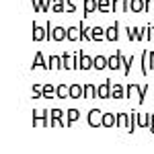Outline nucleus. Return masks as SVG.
Wrapping results in <instances>:
<instances>
[{"instance_id": "21", "label": "nucleus", "mask_w": 154, "mask_h": 154, "mask_svg": "<svg viewBox=\"0 0 154 154\" xmlns=\"http://www.w3.org/2000/svg\"><path fill=\"white\" fill-rule=\"evenodd\" d=\"M99 12H113V0H99Z\"/></svg>"}, {"instance_id": "26", "label": "nucleus", "mask_w": 154, "mask_h": 154, "mask_svg": "<svg viewBox=\"0 0 154 154\" xmlns=\"http://www.w3.org/2000/svg\"><path fill=\"white\" fill-rule=\"evenodd\" d=\"M66 115H68V121H66V123H68V125H72V123H76V121H78V117H80V111H78V109H70Z\"/></svg>"}, {"instance_id": "37", "label": "nucleus", "mask_w": 154, "mask_h": 154, "mask_svg": "<svg viewBox=\"0 0 154 154\" xmlns=\"http://www.w3.org/2000/svg\"><path fill=\"white\" fill-rule=\"evenodd\" d=\"M150 64H152V68H154V51H150Z\"/></svg>"}, {"instance_id": "24", "label": "nucleus", "mask_w": 154, "mask_h": 154, "mask_svg": "<svg viewBox=\"0 0 154 154\" xmlns=\"http://www.w3.org/2000/svg\"><path fill=\"white\" fill-rule=\"evenodd\" d=\"M56 95L60 99H66V97H70V86H66V84H58V88H56Z\"/></svg>"}, {"instance_id": "27", "label": "nucleus", "mask_w": 154, "mask_h": 154, "mask_svg": "<svg viewBox=\"0 0 154 154\" xmlns=\"http://www.w3.org/2000/svg\"><path fill=\"white\" fill-rule=\"evenodd\" d=\"M117 27L119 25H113V27H109V29H107L105 33H107V41H117Z\"/></svg>"}, {"instance_id": "4", "label": "nucleus", "mask_w": 154, "mask_h": 154, "mask_svg": "<svg viewBox=\"0 0 154 154\" xmlns=\"http://www.w3.org/2000/svg\"><path fill=\"white\" fill-rule=\"evenodd\" d=\"M49 39H51V41H64V39H68V29H64V27H54V29L49 31Z\"/></svg>"}, {"instance_id": "25", "label": "nucleus", "mask_w": 154, "mask_h": 154, "mask_svg": "<svg viewBox=\"0 0 154 154\" xmlns=\"http://www.w3.org/2000/svg\"><path fill=\"white\" fill-rule=\"evenodd\" d=\"M93 97H97V86L95 84H84V99H93Z\"/></svg>"}, {"instance_id": "39", "label": "nucleus", "mask_w": 154, "mask_h": 154, "mask_svg": "<svg viewBox=\"0 0 154 154\" xmlns=\"http://www.w3.org/2000/svg\"><path fill=\"white\" fill-rule=\"evenodd\" d=\"M150 131H152V134H154V123H152V125H150Z\"/></svg>"}, {"instance_id": "7", "label": "nucleus", "mask_w": 154, "mask_h": 154, "mask_svg": "<svg viewBox=\"0 0 154 154\" xmlns=\"http://www.w3.org/2000/svg\"><path fill=\"white\" fill-rule=\"evenodd\" d=\"M91 68H95V58L80 51V70H91Z\"/></svg>"}, {"instance_id": "6", "label": "nucleus", "mask_w": 154, "mask_h": 154, "mask_svg": "<svg viewBox=\"0 0 154 154\" xmlns=\"http://www.w3.org/2000/svg\"><path fill=\"white\" fill-rule=\"evenodd\" d=\"M49 27L48 25H45V27H33V39H35V41H43V39H49Z\"/></svg>"}, {"instance_id": "14", "label": "nucleus", "mask_w": 154, "mask_h": 154, "mask_svg": "<svg viewBox=\"0 0 154 154\" xmlns=\"http://www.w3.org/2000/svg\"><path fill=\"white\" fill-rule=\"evenodd\" d=\"M72 99H84V84H70Z\"/></svg>"}, {"instance_id": "12", "label": "nucleus", "mask_w": 154, "mask_h": 154, "mask_svg": "<svg viewBox=\"0 0 154 154\" xmlns=\"http://www.w3.org/2000/svg\"><path fill=\"white\" fill-rule=\"evenodd\" d=\"M121 58H123L121 51H117L115 56H111L109 58V70H121Z\"/></svg>"}, {"instance_id": "31", "label": "nucleus", "mask_w": 154, "mask_h": 154, "mask_svg": "<svg viewBox=\"0 0 154 154\" xmlns=\"http://www.w3.org/2000/svg\"><path fill=\"white\" fill-rule=\"evenodd\" d=\"M56 95V88H54V84H43V95L45 99H51V97Z\"/></svg>"}, {"instance_id": "38", "label": "nucleus", "mask_w": 154, "mask_h": 154, "mask_svg": "<svg viewBox=\"0 0 154 154\" xmlns=\"http://www.w3.org/2000/svg\"><path fill=\"white\" fill-rule=\"evenodd\" d=\"M152 123H154V113L150 115V125H152Z\"/></svg>"}, {"instance_id": "36", "label": "nucleus", "mask_w": 154, "mask_h": 154, "mask_svg": "<svg viewBox=\"0 0 154 154\" xmlns=\"http://www.w3.org/2000/svg\"><path fill=\"white\" fill-rule=\"evenodd\" d=\"M154 11V0H146V12Z\"/></svg>"}, {"instance_id": "33", "label": "nucleus", "mask_w": 154, "mask_h": 154, "mask_svg": "<svg viewBox=\"0 0 154 154\" xmlns=\"http://www.w3.org/2000/svg\"><path fill=\"white\" fill-rule=\"evenodd\" d=\"M66 12H76V0H66Z\"/></svg>"}, {"instance_id": "8", "label": "nucleus", "mask_w": 154, "mask_h": 154, "mask_svg": "<svg viewBox=\"0 0 154 154\" xmlns=\"http://www.w3.org/2000/svg\"><path fill=\"white\" fill-rule=\"evenodd\" d=\"M37 68L49 70V60L45 62V58H43V54H41V51H37V54H35V62H33V70H37Z\"/></svg>"}, {"instance_id": "35", "label": "nucleus", "mask_w": 154, "mask_h": 154, "mask_svg": "<svg viewBox=\"0 0 154 154\" xmlns=\"http://www.w3.org/2000/svg\"><path fill=\"white\" fill-rule=\"evenodd\" d=\"M49 115H51V111H43V117H49ZM41 125H51V123L48 119H41Z\"/></svg>"}, {"instance_id": "22", "label": "nucleus", "mask_w": 154, "mask_h": 154, "mask_svg": "<svg viewBox=\"0 0 154 154\" xmlns=\"http://www.w3.org/2000/svg\"><path fill=\"white\" fill-rule=\"evenodd\" d=\"M111 99H123V88H121V84H111Z\"/></svg>"}, {"instance_id": "1", "label": "nucleus", "mask_w": 154, "mask_h": 154, "mask_svg": "<svg viewBox=\"0 0 154 154\" xmlns=\"http://www.w3.org/2000/svg\"><path fill=\"white\" fill-rule=\"evenodd\" d=\"M146 93H148V84H142V86H138V84H130V88H128L125 97H128L130 101H140V103H144Z\"/></svg>"}, {"instance_id": "5", "label": "nucleus", "mask_w": 154, "mask_h": 154, "mask_svg": "<svg viewBox=\"0 0 154 154\" xmlns=\"http://www.w3.org/2000/svg\"><path fill=\"white\" fill-rule=\"evenodd\" d=\"M111 97V82L107 80V82H103V84H99L97 86V99H109Z\"/></svg>"}, {"instance_id": "3", "label": "nucleus", "mask_w": 154, "mask_h": 154, "mask_svg": "<svg viewBox=\"0 0 154 154\" xmlns=\"http://www.w3.org/2000/svg\"><path fill=\"white\" fill-rule=\"evenodd\" d=\"M88 125H91V128H101V125H103V113H101L99 109L88 111Z\"/></svg>"}, {"instance_id": "34", "label": "nucleus", "mask_w": 154, "mask_h": 154, "mask_svg": "<svg viewBox=\"0 0 154 154\" xmlns=\"http://www.w3.org/2000/svg\"><path fill=\"white\" fill-rule=\"evenodd\" d=\"M49 2H51V0H41V11H43V12L51 8V4H49Z\"/></svg>"}, {"instance_id": "13", "label": "nucleus", "mask_w": 154, "mask_h": 154, "mask_svg": "<svg viewBox=\"0 0 154 154\" xmlns=\"http://www.w3.org/2000/svg\"><path fill=\"white\" fill-rule=\"evenodd\" d=\"M131 123V113H117V128H128Z\"/></svg>"}, {"instance_id": "20", "label": "nucleus", "mask_w": 154, "mask_h": 154, "mask_svg": "<svg viewBox=\"0 0 154 154\" xmlns=\"http://www.w3.org/2000/svg\"><path fill=\"white\" fill-rule=\"evenodd\" d=\"M130 8H131L134 12L146 11V0H131V2H130Z\"/></svg>"}, {"instance_id": "16", "label": "nucleus", "mask_w": 154, "mask_h": 154, "mask_svg": "<svg viewBox=\"0 0 154 154\" xmlns=\"http://www.w3.org/2000/svg\"><path fill=\"white\" fill-rule=\"evenodd\" d=\"M152 68V64H150V49H146L142 56V74H148Z\"/></svg>"}, {"instance_id": "28", "label": "nucleus", "mask_w": 154, "mask_h": 154, "mask_svg": "<svg viewBox=\"0 0 154 154\" xmlns=\"http://www.w3.org/2000/svg\"><path fill=\"white\" fill-rule=\"evenodd\" d=\"M80 31H82V39L84 41H91V39H93V29H88L84 21L80 23Z\"/></svg>"}, {"instance_id": "30", "label": "nucleus", "mask_w": 154, "mask_h": 154, "mask_svg": "<svg viewBox=\"0 0 154 154\" xmlns=\"http://www.w3.org/2000/svg\"><path fill=\"white\" fill-rule=\"evenodd\" d=\"M51 11H54V12H66V4H64V0H51Z\"/></svg>"}, {"instance_id": "19", "label": "nucleus", "mask_w": 154, "mask_h": 154, "mask_svg": "<svg viewBox=\"0 0 154 154\" xmlns=\"http://www.w3.org/2000/svg\"><path fill=\"white\" fill-rule=\"evenodd\" d=\"M105 68H109V58L97 56L95 58V70H105Z\"/></svg>"}, {"instance_id": "29", "label": "nucleus", "mask_w": 154, "mask_h": 154, "mask_svg": "<svg viewBox=\"0 0 154 154\" xmlns=\"http://www.w3.org/2000/svg\"><path fill=\"white\" fill-rule=\"evenodd\" d=\"M93 39H95V41H103V39H107L105 29H101V27H95V29H93Z\"/></svg>"}, {"instance_id": "10", "label": "nucleus", "mask_w": 154, "mask_h": 154, "mask_svg": "<svg viewBox=\"0 0 154 154\" xmlns=\"http://www.w3.org/2000/svg\"><path fill=\"white\" fill-rule=\"evenodd\" d=\"M49 70H64V56H51L49 58Z\"/></svg>"}, {"instance_id": "11", "label": "nucleus", "mask_w": 154, "mask_h": 154, "mask_svg": "<svg viewBox=\"0 0 154 154\" xmlns=\"http://www.w3.org/2000/svg\"><path fill=\"white\" fill-rule=\"evenodd\" d=\"M130 8V0H113V12H128Z\"/></svg>"}, {"instance_id": "17", "label": "nucleus", "mask_w": 154, "mask_h": 154, "mask_svg": "<svg viewBox=\"0 0 154 154\" xmlns=\"http://www.w3.org/2000/svg\"><path fill=\"white\" fill-rule=\"evenodd\" d=\"M68 39H70V41H78V39H82L80 25H78V27H70V29H68Z\"/></svg>"}, {"instance_id": "2", "label": "nucleus", "mask_w": 154, "mask_h": 154, "mask_svg": "<svg viewBox=\"0 0 154 154\" xmlns=\"http://www.w3.org/2000/svg\"><path fill=\"white\" fill-rule=\"evenodd\" d=\"M62 56H64V70H74V68L80 70V51L74 54V56L66 51V54H62Z\"/></svg>"}, {"instance_id": "9", "label": "nucleus", "mask_w": 154, "mask_h": 154, "mask_svg": "<svg viewBox=\"0 0 154 154\" xmlns=\"http://www.w3.org/2000/svg\"><path fill=\"white\" fill-rule=\"evenodd\" d=\"M62 117H64V111H60V109H51V125H60V128L68 125V123L62 121Z\"/></svg>"}, {"instance_id": "32", "label": "nucleus", "mask_w": 154, "mask_h": 154, "mask_svg": "<svg viewBox=\"0 0 154 154\" xmlns=\"http://www.w3.org/2000/svg\"><path fill=\"white\" fill-rule=\"evenodd\" d=\"M140 31H142V29H136V27L128 29V33H130V39H131V41H138V39H140Z\"/></svg>"}, {"instance_id": "15", "label": "nucleus", "mask_w": 154, "mask_h": 154, "mask_svg": "<svg viewBox=\"0 0 154 154\" xmlns=\"http://www.w3.org/2000/svg\"><path fill=\"white\" fill-rule=\"evenodd\" d=\"M95 11H99V0H84V17H88Z\"/></svg>"}, {"instance_id": "40", "label": "nucleus", "mask_w": 154, "mask_h": 154, "mask_svg": "<svg viewBox=\"0 0 154 154\" xmlns=\"http://www.w3.org/2000/svg\"><path fill=\"white\" fill-rule=\"evenodd\" d=\"M152 41H154V25H152Z\"/></svg>"}, {"instance_id": "23", "label": "nucleus", "mask_w": 154, "mask_h": 154, "mask_svg": "<svg viewBox=\"0 0 154 154\" xmlns=\"http://www.w3.org/2000/svg\"><path fill=\"white\" fill-rule=\"evenodd\" d=\"M134 56H130V58H121V70H123V74H125V76H128V74H130V66L131 64H134Z\"/></svg>"}, {"instance_id": "18", "label": "nucleus", "mask_w": 154, "mask_h": 154, "mask_svg": "<svg viewBox=\"0 0 154 154\" xmlns=\"http://www.w3.org/2000/svg\"><path fill=\"white\" fill-rule=\"evenodd\" d=\"M103 125H105V128L117 125V115H113V113H103Z\"/></svg>"}]
</instances>
